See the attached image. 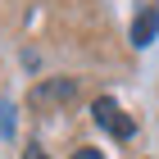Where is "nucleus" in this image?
Here are the masks:
<instances>
[{
  "label": "nucleus",
  "mask_w": 159,
  "mask_h": 159,
  "mask_svg": "<svg viewBox=\"0 0 159 159\" xmlns=\"http://www.w3.org/2000/svg\"><path fill=\"white\" fill-rule=\"evenodd\" d=\"M91 114H96V123H100V127L114 136V141H127V136L136 132V123L127 118V114H123L114 100H96V109H91Z\"/></svg>",
  "instance_id": "f257e3e1"
},
{
  "label": "nucleus",
  "mask_w": 159,
  "mask_h": 159,
  "mask_svg": "<svg viewBox=\"0 0 159 159\" xmlns=\"http://www.w3.org/2000/svg\"><path fill=\"white\" fill-rule=\"evenodd\" d=\"M77 96V82H50V86H41V91H32V105H46V100H73Z\"/></svg>",
  "instance_id": "f03ea898"
},
{
  "label": "nucleus",
  "mask_w": 159,
  "mask_h": 159,
  "mask_svg": "<svg viewBox=\"0 0 159 159\" xmlns=\"http://www.w3.org/2000/svg\"><path fill=\"white\" fill-rule=\"evenodd\" d=\"M155 32H159V14L146 9V14L132 23V41H136V46H150V41H155Z\"/></svg>",
  "instance_id": "7ed1b4c3"
},
{
  "label": "nucleus",
  "mask_w": 159,
  "mask_h": 159,
  "mask_svg": "<svg viewBox=\"0 0 159 159\" xmlns=\"http://www.w3.org/2000/svg\"><path fill=\"white\" fill-rule=\"evenodd\" d=\"M73 159H105L96 146H82V150H73Z\"/></svg>",
  "instance_id": "20e7f679"
},
{
  "label": "nucleus",
  "mask_w": 159,
  "mask_h": 159,
  "mask_svg": "<svg viewBox=\"0 0 159 159\" xmlns=\"http://www.w3.org/2000/svg\"><path fill=\"white\" fill-rule=\"evenodd\" d=\"M23 159H50V155H46V150H41V146H32V150H27Z\"/></svg>",
  "instance_id": "39448f33"
}]
</instances>
